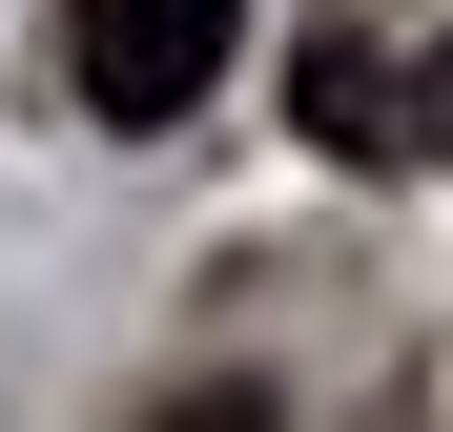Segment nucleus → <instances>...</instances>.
I'll return each mask as SVG.
<instances>
[{
    "label": "nucleus",
    "mask_w": 453,
    "mask_h": 432,
    "mask_svg": "<svg viewBox=\"0 0 453 432\" xmlns=\"http://www.w3.org/2000/svg\"><path fill=\"white\" fill-rule=\"evenodd\" d=\"M226 42H248V0H62V83H83V124H186L226 83Z\"/></svg>",
    "instance_id": "obj_2"
},
{
    "label": "nucleus",
    "mask_w": 453,
    "mask_h": 432,
    "mask_svg": "<svg viewBox=\"0 0 453 432\" xmlns=\"http://www.w3.org/2000/svg\"><path fill=\"white\" fill-rule=\"evenodd\" d=\"M165 432H268V412H248V391H226V412H165Z\"/></svg>",
    "instance_id": "obj_3"
},
{
    "label": "nucleus",
    "mask_w": 453,
    "mask_h": 432,
    "mask_svg": "<svg viewBox=\"0 0 453 432\" xmlns=\"http://www.w3.org/2000/svg\"><path fill=\"white\" fill-rule=\"evenodd\" d=\"M288 124H310L330 165L453 186V21H412V0H350V21H310V62H288Z\"/></svg>",
    "instance_id": "obj_1"
}]
</instances>
